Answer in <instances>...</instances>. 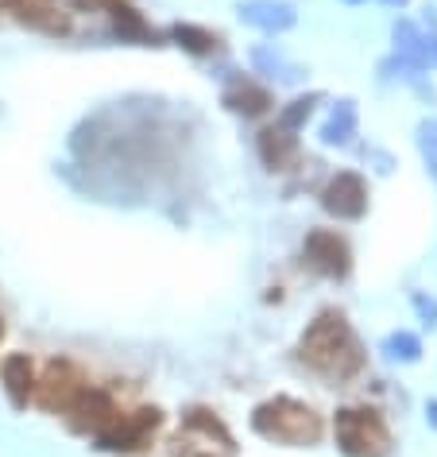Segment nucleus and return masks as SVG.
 Returning <instances> with one entry per match:
<instances>
[{
    "label": "nucleus",
    "mask_w": 437,
    "mask_h": 457,
    "mask_svg": "<svg viewBox=\"0 0 437 457\" xmlns=\"http://www.w3.org/2000/svg\"><path fill=\"white\" fill-rule=\"evenodd\" d=\"M159 422H163V415H159L155 407H140V411H132V415L112 419L109 430L97 434V442H101V450H140L159 430Z\"/></svg>",
    "instance_id": "nucleus-5"
},
{
    "label": "nucleus",
    "mask_w": 437,
    "mask_h": 457,
    "mask_svg": "<svg viewBox=\"0 0 437 457\" xmlns=\"http://www.w3.org/2000/svg\"><path fill=\"white\" fill-rule=\"evenodd\" d=\"M175 36L178 39H186V47L190 51H210V36H205V31H194V28H175Z\"/></svg>",
    "instance_id": "nucleus-14"
},
{
    "label": "nucleus",
    "mask_w": 437,
    "mask_h": 457,
    "mask_svg": "<svg viewBox=\"0 0 437 457\" xmlns=\"http://www.w3.org/2000/svg\"><path fill=\"white\" fill-rule=\"evenodd\" d=\"M0 337H4V322H0Z\"/></svg>",
    "instance_id": "nucleus-15"
},
{
    "label": "nucleus",
    "mask_w": 437,
    "mask_h": 457,
    "mask_svg": "<svg viewBox=\"0 0 437 457\" xmlns=\"http://www.w3.org/2000/svg\"><path fill=\"white\" fill-rule=\"evenodd\" d=\"M82 392H86V380L70 361H51L43 380H36V395L47 411H70V403Z\"/></svg>",
    "instance_id": "nucleus-6"
},
{
    "label": "nucleus",
    "mask_w": 437,
    "mask_h": 457,
    "mask_svg": "<svg viewBox=\"0 0 437 457\" xmlns=\"http://www.w3.org/2000/svg\"><path fill=\"white\" fill-rule=\"evenodd\" d=\"M228 105H233L236 112H263L271 105V97L263 94V89H256V86H240L236 94H228Z\"/></svg>",
    "instance_id": "nucleus-13"
},
{
    "label": "nucleus",
    "mask_w": 437,
    "mask_h": 457,
    "mask_svg": "<svg viewBox=\"0 0 437 457\" xmlns=\"http://www.w3.org/2000/svg\"><path fill=\"white\" fill-rule=\"evenodd\" d=\"M298 353H302L309 369H317L321 376H333V380H344V376H352L364 364L360 341H356L352 326L341 314H321L302 334Z\"/></svg>",
    "instance_id": "nucleus-1"
},
{
    "label": "nucleus",
    "mask_w": 437,
    "mask_h": 457,
    "mask_svg": "<svg viewBox=\"0 0 437 457\" xmlns=\"http://www.w3.org/2000/svg\"><path fill=\"white\" fill-rule=\"evenodd\" d=\"M175 453L178 457H236V445L210 411H190L178 430Z\"/></svg>",
    "instance_id": "nucleus-4"
},
{
    "label": "nucleus",
    "mask_w": 437,
    "mask_h": 457,
    "mask_svg": "<svg viewBox=\"0 0 437 457\" xmlns=\"http://www.w3.org/2000/svg\"><path fill=\"white\" fill-rule=\"evenodd\" d=\"M306 260L317 271H326V276H344V271H349V245H344L337 233L317 228V233L306 237Z\"/></svg>",
    "instance_id": "nucleus-9"
},
{
    "label": "nucleus",
    "mask_w": 437,
    "mask_h": 457,
    "mask_svg": "<svg viewBox=\"0 0 437 457\" xmlns=\"http://www.w3.org/2000/svg\"><path fill=\"white\" fill-rule=\"evenodd\" d=\"M12 8L20 12V20L28 24H39V28H62L59 12H54L51 0H12Z\"/></svg>",
    "instance_id": "nucleus-12"
},
{
    "label": "nucleus",
    "mask_w": 437,
    "mask_h": 457,
    "mask_svg": "<svg viewBox=\"0 0 437 457\" xmlns=\"http://www.w3.org/2000/svg\"><path fill=\"white\" fill-rule=\"evenodd\" d=\"M337 442L349 457H387L391 434L372 407H344L337 411Z\"/></svg>",
    "instance_id": "nucleus-3"
},
{
    "label": "nucleus",
    "mask_w": 437,
    "mask_h": 457,
    "mask_svg": "<svg viewBox=\"0 0 437 457\" xmlns=\"http://www.w3.org/2000/svg\"><path fill=\"white\" fill-rule=\"evenodd\" d=\"M263 159H268V163L271 167H283V163H291V159H294V136L291 132H286L283 129V124H279V129H268V132H263Z\"/></svg>",
    "instance_id": "nucleus-11"
},
{
    "label": "nucleus",
    "mask_w": 437,
    "mask_h": 457,
    "mask_svg": "<svg viewBox=\"0 0 437 457\" xmlns=\"http://www.w3.org/2000/svg\"><path fill=\"white\" fill-rule=\"evenodd\" d=\"M0 376H4L8 399H12L16 407H28V399L36 395V369H31V361L24 357V353L8 357V361H4V369H0Z\"/></svg>",
    "instance_id": "nucleus-10"
},
{
    "label": "nucleus",
    "mask_w": 437,
    "mask_h": 457,
    "mask_svg": "<svg viewBox=\"0 0 437 457\" xmlns=\"http://www.w3.org/2000/svg\"><path fill=\"white\" fill-rule=\"evenodd\" d=\"M117 415L120 411L112 407V399L105 392H94V387H86V392L70 403V427L82 430V434H94V438L101 430H109V422Z\"/></svg>",
    "instance_id": "nucleus-7"
},
{
    "label": "nucleus",
    "mask_w": 437,
    "mask_h": 457,
    "mask_svg": "<svg viewBox=\"0 0 437 457\" xmlns=\"http://www.w3.org/2000/svg\"><path fill=\"white\" fill-rule=\"evenodd\" d=\"M321 202H326V210L337 213V217H360L367 210V187H364L360 175H349V170H344V175H337L326 187Z\"/></svg>",
    "instance_id": "nucleus-8"
},
{
    "label": "nucleus",
    "mask_w": 437,
    "mask_h": 457,
    "mask_svg": "<svg viewBox=\"0 0 437 457\" xmlns=\"http://www.w3.org/2000/svg\"><path fill=\"white\" fill-rule=\"evenodd\" d=\"M251 427H256L263 438L271 442H286V445H309L321 438V415L314 407L298 403V399H268L263 407H256L251 415Z\"/></svg>",
    "instance_id": "nucleus-2"
}]
</instances>
